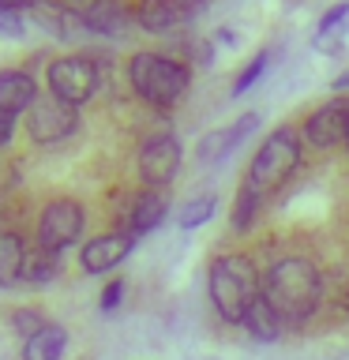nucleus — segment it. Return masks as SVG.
<instances>
[{"label":"nucleus","mask_w":349,"mask_h":360,"mask_svg":"<svg viewBox=\"0 0 349 360\" xmlns=\"http://www.w3.org/2000/svg\"><path fill=\"white\" fill-rule=\"evenodd\" d=\"M319 297H323L319 270H315V263H308V259H300V255L278 259V263L263 274V300L286 323H304L315 308H319Z\"/></svg>","instance_id":"f257e3e1"},{"label":"nucleus","mask_w":349,"mask_h":360,"mask_svg":"<svg viewBox=\"0 0 349 360\" xmlns=\"http://www.w3.org/2000/svg\"><path fill=\"white\" fill-rule=\"evenodd\" d=\"M207 289H210V300L218 308L222 319L229 323H244L252 300L263 292V281H259V270L248 255H218L210 263V274H207Z\"/></svg>","instance_id":"f03ea898"},{"label":"nucleus","mask_w":349,"mask_h":360,"mask_svg":"<svg viewBox=\"0 0 349 360\" xmlns=\"http://www.w3.org/2000/svg\"><path fill=\"white\" fill-rule=\"evenodd\" d=\"M128 79H132V90L146 105L173 109L188 94L191 72H188V64H180L165 53H135L128 64Z\"/></svg>","instance_id":"7ed1b4c3"},{"label":"nucleus","mask_w":349,"mask_h":360,"mask_svg":"<svg viewBox=\"0 0 349 360\" xmlns=\"http://www.w3.org/2000/svg\"><path fill=\"white\" fill-rule=\"evenodd\" d=\"M297 165H300V135H297V128H274L263 143H259L252 165H248L244 184L252 188L255 195L267 199L297 173Z\"/></svg>","instance_id":"20e7f679"},{"label":"nucleus","mask_w":349,"mask_h":360,"mask_svg":"<svg viewBox=\"0 0 349 360\" xmlns=\"http://www.w3.org/2000/svg\"><path fill=\"white\" fill-rule=\"evenodd\" d=\"M98 90V68L90 56H61L49 64V94H56L68 105H83Z\"/></svg>","instance_id":"39448f33"},{"label":"nucleus","mask_w":349,"mask_h":360,"mask_svg":"<svg viewBox=\"0 0 349 360\" xmlns=\"http://www.w3.org/2000/svg\"><path fill=\"white\" fill-rule=\"evenodd\" d=\"M83 225H87V214H83L79 202L53 199L49 207L42 210V218H38V244L61 255L64 248H72L79 236H83Z\"/></svg>","instance_id":"423d86ee"},{"label":"nucleus","mask_w":349,"mask_h":360,"mask_svg":"<svg viewBox=\"0 0 349 360\" xmlns=\"http://www.w3.org/2000/svg\"><path fill=\"white\" fill-rule=\"evenodd\" d=\"M79 128V109L61 101L56 94H38L27 112V131L34 143H61Z\"/></svg>","instance_id":"0eeeda50"},{"label":"nucleus","mask_w":349,"mask_h":360,"mask_svg":"<svg viewBox=\"0 0 349 360\" xmlns=\"http://www.w3.org/2000/svg\"><path fill=\"white\" fill-rule=\"evenodd\" d=\"M180 169V139L177 135H151L143 146H139V173L151 188H165L169 180L177 176Z\"/></svg>","instance_id":"6e6552de"},{"label":"nucleus","mask_w":349,"mask_h":360,"mask_svg":"<svg viewBox=\"0 0 349 360\" xmlns=\"http://www.w3.org/2000/svg\"><path fill=\"white\" fill-rule=\"evenodd\" d=\"M349 135V98H331L304 120V139L315 150H331Z\"/></svg>","instance_id":"1a4fd4ad"},{"label":"nucleus","mask_w":349,"mask_h":360,"mask_svg":"<svg viewBox=\"0 0 349 360\" xmlns=\"http://www.w3.org/2000/svg\"><path fill=\"white\" fill-rule=\"evenodd\" d=\"M135 248V236L132 233H101L94 236V240L83 244V252H79V259H83V270L87 274H109V270H117L124 259L132 255Z\"/></svg>","instance_id":"9d476101"},{"label":"nucleus","mask_w":349,"mask_h":360,"mask_svg":"<svg viewBox=\"0 0 349 360\" xmlns=\"http://www.w3.org/2000/svg\"><path fill=\"white\" fill-rule=\"evenodd\" d=\"M75 22L87 30H94V34H124L132 15L120 0H87L83 11L75 15Z\"/></svg>","instance_id":"9b49d317"},{"label":"nucleus","mask_w":349,"mask_h":360,"mask_svg":"<svg viewBox=\"0 0 349 360\" xmlns=\"http://www.w3.org/2000/svg\"><path fill=\"white\" fill-rule=\"evenodd\" d=\"M38 101V83H34L30 72H0V112L8 117H19V112H30V105Z\"/></svg>","instance_id":"f8f14e48"},{"label":"nucleus","mask_w":349,"mask_h":360,"mask_svg":"<svg viewBox=\"0 0 349 360\" xmlns=\"http://www.w3.org/2000/svg\"><path fill=\"white\" fill-rule=\"evenodd\" d=\"M188 19L191 15L180 4H173V0H139V8H135V22L146 34H169Z\"/></svg>","instance_id":"ddd939ff"},{"label":"nucleus","mask_w":349,"mask_h":360,"mask_svg":"<svg viewBox=\"0 0 349 360\" xmlns=\"http://www.w3.org/2000/svg\"><path fill=\"white\" fill-rule=\"evenodd\" d=\"M255 124H259V112H244V117H241V120H233L229 128L210 131L207 139L199 143V154L207 158V162H214V158H222V154H229L233 146H241L248 135L255 131Z\"/></svg>","instance_id":"4468645a"},{"label":"nucleus","mask_w":349,"mask_h":360,"mask_svg":"<svg viewBox=\"0 0 349 360\" xmlns=\"http://www.w3.org/2000/svg\"><path fill=\"white\" fill-rule=\"evenodd\" d=\"M165 210H169V199L162 195V191H158V188L143 191V195L132 202V214H128V225H124V233H132L135 240H139L143 233H151V229H158V225H162Z\"/></svg>","instance_id":"2eb2a0df"},{"label":"nucleus","mask_w":349,"mask_h":360,"mask_svg":"<svg viewBox=\"0 0 349 360\" xmlns=\"http://www.w3.org/2000/svg\"><path fill=\"white\" fill-rule=\"evenodd\" d=\"M241 326L255 338V342H278L281 330H286V319H281V315L263 300V292H259V297L252 300V308H248V315H244Z\"/></svg>","instance_id":"dca6fc26"},{"label":"nucleus","mask_w":349,"mask_h":360,"mask_svg":"<svg viewBox=\"0 0 349 360\" xmlns=\"http://www.w3.org/2000/svg\"><path fill=\"white\" fill-rule=\"evenodd\" d=\"M23 259H27V244H23V236L0 229V289L23 285Z\"/></svg>","instance_id":"f3484780"},{"label":"nucleus","mask_w":349,"mask_h":360,"mask_svg":"<svg viewBox=\"0 0 349 360\" xmlns=\"http://www.w3.org/2000/svg\"><path fill=\"white\" fill-rule=\"evenodd\" d=\"M68 349V330L61 323H45L34 338L23 342V360H61Z\"/></svg>","instance_id":"a211bd4d"},{"label":"nucleus","mask_w":349,"mask_h":360,"mask_svg":"<svg viewBox=\"0 0 349 360\" xmlns=\"http://www.w3.org/2000/svg\"><path fill=\"white\" fill-rule=\"evenodd\" d=\"M61 270V259L49 248H27V259H23V285H45V281L56 278Z\"/></svg>","instance_id":"6ab92c4d"},{"label":"nucleus","mask_w":349,"mask_h":360,"mask_svg":"<svg viewBox=\"0 0 349 360\" xmlns=\"http://www.w3.org/2000/svg\"><path fill=\"white\" fill-rule=\"evenodd\" d=\"M263 195H255V191L252 188H241V191H236V202H233V229L236 233H248V229H252V225L259 221V214H263Z\"/></svg>","instance_id":"aec40b11"},{"label":"nucleus","mask_w":349,"mask_h":360,"mask_svg":"<svg viewBox=\"0 0 349 360\" xmlns=\"http://www.w3.org/2000/svg\"><path fill=\"white\" fill-rule=\"evenodd\" d=\"M214 207H218V199L214 195H203V199H191L184 210H180V229H196V225H203V221H210V214H214Z\"/></svg>","instance_id":"412c9836"},{"label":"nucleus","mask_w":349,"mask_h":360,"mask_svg":"<svg viewBox=\"0 0 349 360\" xmlns=\"http://www.w3.org/2000/svg\"><path fill=\"white\" fill-rule=\"evenodd\" d=\"M8 323H11V330H15V334L23 338V342H27V338H34V334H38L42 326H45V319H42L38 311H30V308L11 311V315H8Z\"/></svg>","instance_id":"4be33fe9"},{"label":"nucleus","mask_w":349,"mask_h":360,"mask_svg":"<svg viewBox=\"0 0 349 360\" xmlns=\"http://www.w3.org/2000/svg\"><path fill=\"white\" fill-rule=\"evenodd\" d=\"M267 60H270V53H259V56H252V60H248V68H244L241 75H236L233 94H244V90H252V83H255V79L267 72Z\"/></svg>","instance_id":"5701e85b"},{"label":"nucleus","mask_w":349,"mask_h":360,"mask_svg":"<svg viewBox=\"0 0 349 360\" xmlns=\"http://www.w3.org/2000/svg\"><path fill=\"white\" fill-rule=\"evenodd\" d=\"M0 34L4 38H23L27 34V15L19 8H0Z\"/></svg>","instance_id":"b1692460"},{"label":"nucleus","mask_w":349,"mask_h":360,"mask_svg":"<svg viewBox=\"0 0 349 360\" xmlns=\"http://www.w3.org/2000/svg\"><path fill=\"white\" fill-rule=\"evenodd\" d=\"M120 297H124V281L120 278H113L106 289H101V311H113V308H120Z\"/></svg>","instance_id":"393cba45"},{"label":"nucleus","mask_w":349,"mask_h":360,"mask_svg":"<svg viewBox=\"0 0 349 360\" xmlns=\"http://www.w3.org/2000/svg\"><path fill=\"white\" fill-rule=\"evenodd\" d=\"M349 15V4H334L331 11H323V19H319V34H331L338 22H342Z\"/></svg>","instance_id":"a878e982"},{"label":"nucleus","mask_w":349,"mask_h":360,"mask_svg":"<svg viewBox=\"0 0 349 360\" xmlns=\"http://www.w3.org/2000/svg\"><path fill=\"white\" fill-rule=\"evenodd\" d=\"M38 4H49V8H56V11H64V15H79L87 0H38Z\"/></svg>","instance_id":"bb28decb"},{"label":"nucleus","mask_w":349,"mask_h":360,"mask_svg":"<svg viewBox=\"0 0 349 360\" xmlns=\"http://www.w3.org/2000/svg\"><path fill=\"white\" fill-rule=\"evenodd\" d=\"M11 131H15V117H8V112H0V146L11 139Z\"/></svg>","instance_id":"cd10ccee"},{"label":"nucleus","mask_w":349,"mask_h":360,"mask_svg":"<svg viewBox=\"0 0 349 360\" xmlns=\"http://www.w3.org/2000/svg\"><path fill=\"white\" fill-rule=\"evenodd\" d=\"M173 4H180V8L188 11V15H196V11H199L203 4H207V0H173Z\"/></svg>","instance_id":"c85d7f7f"},{"label":"nucleus","mask_w":349,"mask_h":360,"mask_svg":"<svg viewBox=\"0 0 349 360\" xmlns=\"http://www.w3.org/2000/svg\"><path fill=\"white\" fill-rule=\"evenodd\" d=\"M34 4H38V0H0V8H34Z\"/></svg>","instance_id":"c756f323"},{"label":"nucleus","mask_w":349,"mask_h":360,"mask_svg":"<svg viewBox=\"0 0 349 360\" xmlns=\"http://www.w3.org/2000/svg\"><path fill=\"white\" fill-rule=\"evenodd\" d=\"M345 86H349V72H342V75L334 79V90H345Z\"/></svg>","instance_id":"7c9ffc66"},{"label":"nucleus","mask_w":349,"mask_h":360,"mask_svg":"<svg viewBox=\"0 0 349 360\" xmlns=\"http://www.w3.org/2000/svg\"><path fill=\"white\" fill-rule=\"evenodd\" d=\"M345 146H349V135H345Z\"/></svg>","instance_id":"2f4dec72"}]
</instances>
